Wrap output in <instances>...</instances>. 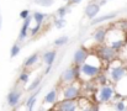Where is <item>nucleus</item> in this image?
Here are the masks:
<instances>
[{
  "label": "nucleus",
  "instance_id": "nucleus-28",
  "mask_svg": "<svg viewBox=\"0 0 127 111\" xmlns=\"http://www.w3.org/2000/svg\"><path fill=\"white\" fill-rule=\"evenodd\" d=\"M29 78H30V75H29V73H27V72H21L20 76H19V80L26 84V83L29 81Z\"/></svg>",
  "mask_w": 127,
  "mask_h": 111
},
{
  "label": "nucleus",
  "instance_id": "nucleus-3",
  "mask_svg": "<svg viewBox=\"0 0 127 111\" xmlns=\"http://www.w3.org/2000/svg\"><path fill=\"white\" fill-rule=\"evenodd\" d=\"M114 93H115V89L112 85L109 84H104V85H100L99 90L96 91V103H99L100 105L101 104H107L112 100V96H114Z\"/></svg>",
  "mask_w": 127,
  "mask_h": 111
},
{
  "label": "nucleus",
  "instance_id": "nucleus-8",
  "mask_svg": "<svg viewBox=\"0 0 127 111\" xmlns=\"http://www.w3.org/2000/svg\"><path fill=\"white\" fill-rule=\"evenodd\" d=\"M99 11H100V4L99 2H90V4H88L84 10L85 16L89 20H93L99 14Z\"/></svg>",
  "mask_w": 127,
  "mask_h": 111
},
{
  "label": "nucleus",
  "instance_id": "nucleus-23",
  "mask_svg": "<svg viewBox=\"0 0 127 111\" xmlns=\"http://www.w3.org/2000/svg\"><path fill=\"white\" fill-rule=\"evenodd\" d=\"M41 29H42V24H36V26L31 27V30H30V36L35 37L36 35H38L40 31H41Z\"/></svg>",
  "mask_w": 127,
  "mask_h": 111
},
{
  "label": "nucleus",
  "instance_id": "nucleus-21",
  "mask_svg": "<svg viewBox=\"0 0 127 111\" xmlns=\"http://www.w3.org/2000/svg\"><path fill=\"white\" fill-rule=\"evenodd\" d=\"M20 51H21V46H20L19 43H15V44L11 47V49H10V57H11V58H15V57L20 53Z\"/></svg>",
  "mask_w": 127,
  "mask_h": 111
},
{
  "label": "nucleus",
  "instance_id": "nucleus-20",
  "mask_svg": "<svg viewBox=\"0 0 127 111\" xmlns=\"http://www.w3.org/2000/svg\"><path fill=\"white\" fill-rule=\"evenodd\" d=\"M41 80H42V79H41V76H37V78L31 83V85H29V86H27V91H33L35 89H37V88L40 86V84H41Z\"/></svg>",
  "mask_w": 127,
  "mask_h": 111
},
{
  "label": "nucleus",
  "instance_id": "nucleus-5",
  "mask_svg": "<svg viewBox=\"0 0 127 111\" xmlns=\"http://www.w3.org/2000/svg\"><path fill=\"white\" fill-rule=\"evenodd\" d=\"M96 56L102 61V63H104V62L109 63V62H111L112 59L117 58L116 51L112 49V48H111L110 46H107L106 43H105V44L101 43V44L99 46V48H97V51H96Z\"/></svg>",
  "mask_w": 127,
  "mask_h": 111
},
{
  "label": "nucleus",
  "instance_id": "nucleus-1",
  "mask_svg": "<svg viewBox=\"0 0 127 111\" xmlns=\"http://www.w3.org/2000/svg\"><path fill=\"white\" fill-rule=\"evenodd\" d=\"M125 75H127V67L117 58L109 62V71H107V78L111 83L120 81Z\"/></svg>",
  "mask_w": 127,
  "mask_h": 111
},
{
  "label": "nucleus",
  "instance_id": "nucleus-11",
  "mask_svg": "<svg viewBox=\"0 0 127 111\" xmlns=\"http://www.w3.org/2000/svg\"><path fill=\"white\" fill-rule=\"evenodd\" d=\"M31 21H32V16H27V17L24 20V24H22V27H21V30H20V35H19V39H20V41L26 39V37L29 35V30H30Z\"/></svg>",
  "mask_w": 127,
  "mask_h": 111
},
{
  "label": "nucleus",
  "instance_id": "nucleus-18",
  "mask_svg": "<svg viewBox=\"0 0 127 111\" xmlns=\"http://www.w3.org/2000/svg\"><path fill=\"white\" fill-rule=\"evenodd\" d=\"M46 19V14L40 12V11H35L33 15H32V20L36 22V24H42Z\"/></svg>",
  "mask_w": 127,
  "mask_h": 111
},
{
  "label": "nucleus",
  "instance_id": "nucleus-16",
  "mask_svg": "<svg viewBox=\"0 0 127 111\" xmlns=\"http://www.w3.org/2000/svg\"><path fill=\"white\" fill-rule=\"evenodd\" d=\"M56 56H57L56 51H48V52H46L42 56L43 61L47 64V67H52V64H53L54 59H56Z\"/></svg>",
  "mask_w": 127,
  "mask_h": 111
},
{
  "label": "nucleus",
  "instance_id": "nucleus-24",
  "mask_svg": "<svg viewBox=\"0 0 127 111\" xmlns=\"http://www.w3.org/2000/svg\"><path fill=\"white\" fill-rule=\"evenodd\" d=\"M69 7L68 6H62L57 10V17H65V15L68 14Z\"/></svg>",
  "mask_w": 127,
  "mask_h": 111
},
{
  "label": "nucleus",
  "instance_id": "nucleus-31",
  "mask_svg": "<svg viewBox=\"0 0 127 111\" xmlns=\"http://www.w3.org/2000/svg\"><path fill=\"white\" fill-rule=\"evenodd\" d=\"M64 1H68V2H69V1H70V0H64Z\"/></svg>",
  "mask_w": 127,
  "mask_h": 111
},
{
  "label": "nucleus",
  "instance_id": "nucleus-13",
  "mask_svg": "<svg viewBox=\"0 0 127 111\" xmlns=\"http://www.w3.org/2000/svg\"><path fill=\"white\" fill-rule=\"evenodd\" d=\"M43 101H44V104H51V105L56 104L58 101V90L57 89H52L51 91H48L46 94Z\"/></svg>",
  "mask_w": 127,
  "mask_h": 111
},
{
  "label": "nucleus",
  "instance_id": "nucleus-7",
  "mask_svg": "<svg viewBox=\"0 0 127 111\" xmlns=\"http://www.w3.org/2000/svg\"><path fill=\"white\" fill-rule=\"evenodd\" d=\"M78 78H79V66L70 67V68H67L65 71L62 72V74H61V83H63L65 85V84H69V83L77 80Z\"/></svg>",
  "mask_w": 127,
  "mask_h": 111
},
{
  "label": "nucleus",
  "instance_id": "nucleus-15",
  "mask_svg": "<svg viewBox=\"0 0 127 111\" xmlns=\"http://www.w3.org/2000/svg\"><path fill=\"white\" fill-rule=\"evenodd\" d=\"M116 16H117V12H110V14L104 15V16H100V17H96L95 16L91 20V25H97V24H101L104 21H110L112 19H116Z\"/></svg>",
  "mask_w": 127,
  "mask_h": 111
},
{
  "label": "nucleus",
  "instance_id": "nucleus-10",
  "mask_svg": "<svg viewBox=\"0 0 127 111\" xmlns=\"http://www.w3.org/2000/svg\"><path fill=\"white\" fill-rule=\"evenodd\" d=\"M88 51L83 48V47H80V48H78L75 52H74V54H73V62H74V66H80L82 63H84L85 59H86V57H88Z\"/></svg>",
  "mask_w": 127,
  "mask_h": 111
},
{
  "label": "nucleus",
  "instance_id": "nucleus-22",
  "mask_svg": "<svg viewBox=\"0 0 127 111\" xmlns=\"http://www.w3.org/2000/svg\"><path fill=\"white\" fill-rule=\"evenodd\" d=\"M68 36H61L58 37V38H56L54 39V46H57V47H61V46H64L67 42H68Z\"/></svg>",
  "mask_w": 127,
  "mask_h": 111
},
{
  "label": "nucleus",
  "instance_id": "nucleus-2",
  "mask_svg": "<svg viewBox=\"0 0 127 111\" xmlns=\"http://www.w3.org/2000/svg\"><path fill=\"white\" fill-rule=\"evenodd\" d=\"M102 67L101 66H96L89 62H84L79 66V78L84 79V80H93L95 79V76L101 72Z\"/></svg>",
  "mask_w": 127,
  "mask_h": 111
},
{
  "label": "nucleus",
  "instance_id": "nucleus-19",
  "mask_svg": "<svg viewBox=\"0 0 127 111\" xmlns=\"http://www.w3.org/2000/svg\"><path fill=\"white\" fill-rule=\"evenodd\" d=\"M95 79H96V81H97V84H99V85L109 84V83H107V74H104V73H101V72H100V73L95 76Z\"/></svg>",
  "mask_w": 127,
  "mask_h": 111
},
{
  "label": "nucleus",
  "instance_id": "nucleus-26",
  "mask_svg": "<svg viewBox=\"0 0 127 111\" xmlns=\"http://www.w3.org/2000/svg\"><path fill=\"white\" fill-rule=\"evenodd\" d=\"M114 104H115V109H116L117 111H124L125 109H126V104H125V101H122V99L115 101Z\"/></svg>",
  "mask_w": 127,
  "mask_h": 111
},
{
  "label": "nucleus",
  "instance_id": "nucleus-29",
  "mask_svg": "<svg viewBox=\"0 0 127 111\" xmlns=\"http://www.w3.org/2000/svg\"><path fill=\"white\" fill-rule=\"evenodd\" d=\"M27 16H30V10H22V11L20 12V17H21L22 20H25Z\"/></svg>",
  "mask_w": 127,
  "mask_h": 111
},
{
  "label": "nucleus",
  "instance_id": "nucleus-9",
  "mask_svg": "<svg viewBox=\"0 0 127 111\" xmlns=\"http://www.w3.org/2000/svg\"><path fill=\"white\" fill-rule=\"evenodd\" d=\"M22 94L21 91H17V90H12L7 94L6 96V101H7V105L11 106V108H16L20 103V99H21Z\"/></svg>",
  "mask_w": 127,
  "mask_h": 111
},
{
  "label": "nucleus",
  "instance_id": "nucleus-4",
  "mask_svg": "<svg viewBox=\"0 0 127 111\" xmlns=\"http://www.w3.org/2000/svg\"><path fill=\"white\" fill-rule=\"evenodd\" d=\"M82 95V86L79 83L72 81L62 89L61 99H78Z\"/></svg>",
  "mask_w": 127,
  "mask_h": 111
},
{
  "label": "nucleus",
  "instance_id": "nucleus-6",
  "mask_svg": "<svg viewBox=\"0 0 127 111\" xmlns=\"http://www.w3.org/2000/svg\"><path fill=\"white\" fill-rule=\"evenodd\" d=\"M54 109L59 111H78V99H61L56 103Z\"/></svg>",
  "mask_w": 127,
  "mask_h": 111
},
{
  "label": "nucleus",
  "instance_id": "nucleus-12",
  "mask_svg": "<svg viewBox=\"0 0 127 111\" xmlns=\"http://www.w3.org/2000/svg\"><path fill=\"white\" fill-rule=\"evenodd\" d=\"M105 37H106V30L104 27H99L93 32V39L99 44L105 42Z\"/></svg>",
  "mask_w": 127,
  "mask_h": 111
},
{
  "label": "nucleus",
  "instance_id": "nucleus-25",
  "mask_svg": "<svg viewBox=\"0 0 127 111\" xmlns=\"http://www.w3.org/2000/svg\"><path fill=\"white\" fill-rule=\"evenodd\" d=\"M65 19L64 17H57L56 20H54V26L57 27V29H63L64 26H65Z\"/></svg>",
  "mask_w": 127,
  "mask_h": 111
},
{
  "label": "nucleus",
  "instance_id": "nucleus-17",
  "mask_svg": "<svg viewBox=\"0 0 127 111\" xmlns=\"http://www.w3.org/2000/svg\"><path fill=\"white\" fill-rule=\"evenodd\" d=\"M37 61H38V54H37V53H33V54H31L30 57H27V58L25 59L24 67H25V68H30V67L35 66V64L37 63Z\"/></svg>",
  "mask_w": 127,
  "mask_h": 111
},
{
  "label": "nucleus",
  "instance_id": "nucleus-30",
  "mask_svg": "<svg viewBox=\"0 0 127 111\" xmlns=\"http://www.w3.org/2000/svg\"><path fill=\"white\" fill-rule=\"evenodd\" d=\"M69 2H72V4H79V2H82V0H70Z\"/></svg>",
  "mask_w": 127,
  "mask_h": 111
},
{
  "label": "nucleus",
  "instance_id": "nucleus-27",
  "mask_svg": "<svg viewBox=\"0 0 127 111\" xmlns=\"http://www.w3.org/2000/svg\"><path fill=\"white\" fill-rule=\"evenodd\" d=\"M35 2L41 6H51V5H53L54 0H35Z\"/></svg>",
  "mask_w": 127,
  "mask_h": 111
},
{
  "label": "nucleus",
  "instance_id": "nucleus-14",
  "mask_svg": "<svg viewBox=\"0 0 127 111\" xmlns=\"http://www.w3.org/2000/svg\"><path fill=\"white\" fill-rule=\"evenodd\" d=\"M40 91H41V86H38V88H37V90L35 89V90H33V94H31V95H30V98L26 100V108H27L29 110H33V108H35V104H36V100H37V96H38Z\"/></svg>",
  "mask_w": 127,
  "mask_h": 111
}]
</instances>
